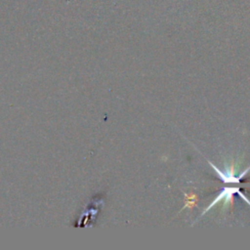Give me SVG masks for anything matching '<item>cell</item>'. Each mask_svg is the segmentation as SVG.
<instances>
[{"label":"cell","mask_w":250,"mask_h":250,"mask_svg":"<svg viewBox=\"0 0 250 250\" xmlns=\"http://www.w3.org/2000/svg\"><path fill=\"white\" fill-rule=\"evenodd\" d=\"M208 162H209V164L211 165V167L215 170V172L217 173V175H218V177L220 178V180L223 182V183H229V184H239L240 183V180L250 171V166L249 167H247L241 174H239L237 177H235L234 175H233V169L231 168H228L227 170H225V171H222V170H220L217 166H215L211 161H209L208 160Z\"/></svg>","instance_id":"cell-2"},{"label":"cell","mask_w":250,"mask_h":250,"mask_svg":"<svg viewBox=\"0 0 250 250\" xmlns=\"http://www.w3.org/2000/svg\"><path fill=\"white\" fill-rule=\"evenodd\" d=\"M234 194H238L249 206H250V200L239 190V188L237 187H232V188H229V187H226V188H223V189L218 193V195L214 198V200L203 210V212L201 213L200 217H202L205 213H207L214 205H217L220 201L224 200V203L226 205L229 204L232 200V197Z\"/></svg>","instance_id":"cell-1"}]
</instances>
